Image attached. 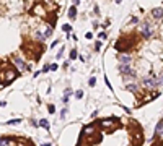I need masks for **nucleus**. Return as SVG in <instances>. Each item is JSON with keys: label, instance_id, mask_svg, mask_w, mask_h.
I'll return each mask as SVG.
<instances>
[{"label": "nucleus", "instance_id": "nucleus-1", "mask_svg": "<svg viewBox=\"0 0 163 146\" xmlns=\"http://www.w3.org/2000/svg\"><path fill=\"white\" fill-rule=\"evenodd\" d=\"M136 44H139V37L136 36V33H129V34H124L117 39L116 44H114V49L119 50V52L127 54L131 49L136 47Z\"/></svg>", "mask_w": 163, "mask_h": 146}, {"label": "nucleus", "instance_id": "nucleus-2", "mask_svg": "<svg viewBox=\"0 0 163 146\" xmlns=\"http://www.w3.org/2000/svg\"><path fill=\"white\" fill-rule=\"evenodd\" d=\"M16 76H18V70L15 67L7 65L5 68V63H0V80L3 85H10L13 80H16Z\"/></svg>", "mask_w": 163, "mask_h": 146}, {"label": "nucleus", "instance_id": "nucleus-3", "mask_svg": "<svg viewBox=\"0 0 163 146\" xmlns=\"http://www.w3.org/2000/svg\"><path fill=\"white\" fill-rule=\"evenodd\" d=\"M140 34H142V37H144V39L153 37L155 29H153V26L150 24V21H144V23L140 24Z\"/></svg>", "mask_w": 163, "mask_h": 146}, {"label": "nucleus", "instance_id": "nucleus-4", "mask_svg": "<svg viewBox=\"0 0 163 146\" xmlns=\"http://www.w3.org/2000/svg\"><path fill=\"white\" fill-rule=\"evenodd\" d=\"M155 78H157L155 73H150V75H147V76L142 80V86H144L145 89H153V88H157Z\"/></svg>", "mask_w": 163, "mask_h": 146}, {"label": "nucleus", "instance_id": "nucleus-5", "mask_svg": "<svg viewBox=\"0 0 163 146\" xmlns=\"http://www.w3.org/2000/svg\"><path fill=\"white\" fill-rule=\"evenodd\" d=\"M12 63L15 65V68H16V70H20V72H25V70H31V67L26 65V63H25V60H23L21 57H18V55L12 58Z\"/></svg>", "mask_w": 163, "mask_h": 146}, {"label": "nucleus", "instance_id": "nucleus-6", "mask_svg": "<svg viewBox=\"0 0 163 146\" xmlns=\"http://www.w3.org/2000/svg\"><path fill=\"white\" fill-rule=\"evenodd\" d=\"M117 60H119L121 65H131L132 63V55L131 54H124V52H119Z\"/></svg>", "mask_w": 163, "mask_h": 146}, {"label": "nucleus", "instance_id": "nucleus-7", "mask_svg": "<svg viewBox=\"0 0 163 146\" xmlns=\"http://www.w3.org/2000/svg\"><path fill=\"white\" fill-rule=\"evenodd\" d=\"M117 68H119V73L122 75V76H127V75H131V73L134 72L131 65H121V63H119V67H117Z\"/></svg>", "mask_w": 163, "mask_h": 146}, {"label": "nucleus", "instance_id": "nucleus-8", "mask_svg": "<svg viewBox=\"0 0 163 146\" xmlns=\"http://www.w3.org/2000/svg\"><path fill=\"white\" fill-rule=\"evenodd\" d=\"M150 15H152V18H155V19H162V16H163V8H162V7L152 8Z\"/></svg>", "mask_w": 163, "mask_h": 146}, {"label": "nucleus", "instance_id": "nucleus-9", "mask_svg": "<svg viewBox=\"0 0 163 146\" xmlns=\"http://www.w3.org/2000/svg\"><path fill=\"white\" fill-rule=\"evenodd\" d=\"M77 15H78V10H77V7L75 5H72V7L69 8V12H67V16H69L72 21H74L75 18H77Z\"/></svg>", "mask_w": 163, "mask_h": 146}, {"label": "nucleus", "instance_id": "nucleus-10", "mask_svg": "<svg viewBox=\"0 0 163 146\" xmlns=\"http://www.w3.org/2000/svg\"><path fill=\"white\" fill-rule=\"evenodd\" d=\"M33 39H34V41H38V42L46 41V37H44V34L41 33V31H34V33H33Z\"/></svg>", "mask_w": 163, "mask_h": 146}, {"label": "nucleus", "instance_id": "nucleus-11", "mask_svg": "<svg viewBox=\"0 0 163 146\" xmlns=\"http://www.w3.org/2000/svg\"><path fill=\"white\" fill-rule=\"evenodd\" d=\"M162 131H163V120H160L158 122V125H157V128H155V133H153V138H158L160 135H162Z\"/></svg>", "mask_w": 163, "mask_h": 146}, {"label": "nucleus", "instance_id": "nucleus-12", "mask_svg": "<svg viewBox=\"0 0 163 146\" xmlns=\"http://www.w3.org/2000/svg\"><path fill=\"white\" fill-rule=\"evenodd\" d=\"M100 125H101V127H105V128H109V127H113V125H114V120L113 119H103L100 122Z\"/></svg>", "mask_w": 163, "mask_h": 146}, {"label": "nucleus", "instance_id": "nucleus-13", "mask_svg": "<svg viewBox=\"0 0 163 146\" xmlns=\"http://www.w3.org/2000/svg\"><path fill=\"white\" fill-rule=\"evenodd\" d=\"M38 125H39V127H43V128H46V130H51V123H49V122H47V120H46V119H43V120H39V122H38Z\"/></svg>", "mask_w": 163, "mask_h": 146}, {"label": "nucleus", "instance_id": "nucleus-14", "mask_svg": "<svg viewBox=\"0 0 163 146\" xmlns=\"http://www.w3.org/2000/svg\"><path fill=\"white\" fill-rule=\"evenodd\" d=\"M52 33H54V28H51V26H47L46 28V29H44V33H43V34H44V37H51V36H52Z\"/></svg>", "mask_w": 163, "mask_h": 146}, {"label": "nucleus", "instance_id": "nucleus-15", "mask_svg": "<svg viewBox=\"0 0 163 146\" xmlns=\"http://www.w3.org/2000/svg\"><path fill=\"white\" fill-rule=\"evenodd\" d=\"M78 57V52L75 47H72V50H70V54H69V60H75V58Z\"/></svg>", "mask_w": 163, "mask_h": 146}, {"label": "nucleus", "instance_id": "nucleus-16", "mask_svg": "<svg viewBox=\"0 0 163 146\" xmlns=\"http://www.w3.org/2000/svg\"><path fill=\"white\" fill-rule=\"evenodd\" d=\"M10 138H7V136H2L0 138V146H10Z\"/></svg>", "mask_w": 163, "mask_h": 146}, {"label": "nucleus", "instance_id": "nucleus-17", "mask_svg": "<svg viewBox=\"0 0 163 146\" xmlns=\"http://www.w3.org/2000/svg\"><path fill=\"white\" fill-rule=\"evenodd\" d=\"M101 47H103V42H101V41H96V42L93 44V50H95V52H100Z\"/></svg>", "mask_w": 163, "mask_h": 146}, {"label": "nucleus", "instance_id": "nucleus-18", "mask_svg": "<svg viewBox=\"0 0 163 146\" xmlns=\"http://www.w3.org/2000/svg\"><path fill=\"white\" fill-rule=\"evenodd\" d=\"M126 89H127V91H132V92H137V85L136 83H131V85L126 86Z\"/></svg>", "mask_w": 163, "mask_h": 146}, {"label": "nucleus", "instance_id": "nucleus-19", "mask_svg": "<svg viewBox=\"0 0 163 146\" xmlns=\"http://www.w3.org/2000/svg\"><path fill=\"white\" fill-rule=\"evenodd\" d=\"M155 83H157V86H162L163 85V73H160L158 76L155 78Z\"/></svg>", "mask_w": 163, "mask_h": 146}, {"label": "nucleus", "instance_id": "nucleus-20", "mask_svg": "<svg viewBox=\"0 0 163 146\" xmlns=\"http://www.w3.org/2000/svg\"><path fill=\"white\" fill-rule=\"evenodd\" d=\"M62 31H64V33H67V34H69V33H72V26H70L69 23H65V24H64V26H62Z\"/></svg>", "mask_w": 163, "mask_h": 146}, {"label": "nucleus", "instance_id": "nucleus-21", "mask_svg": "<svg viewBox=\"0 0 163 146\" xmlns=\"http://www.w3.org/2000/svg\"><path fill=\"white\" fill-rule=\"evenodd\" d=\"M64 52H65V47H60V49H59V52H57V55H55V58H62V55H64Z\"/></svg>", "mask_w": 163, "mask_h": 146}, {"label": "nucleus", "instance_id": "nucleus-22", "mask_svg": "<svg viewBox=\"0 0 163 146\" xmlns=\"http://www.w3.org/2000/svg\"><path fill=\"white\" fill-rule=\"evenodd\" d=\"M20 122H21V119H13V120H8L7 125H16V123H20Z\"/></svg>", "mask_w": 163, "mask_h": 146}, {"label": "nucleus", "instance_id": "nucleus-23", "mask_svg": "<svg viewBox=\"0 0 163 146\" xmlns=\"http://www.w3.org/2000/svg\"><path fill=\"white\" fill-rule=\"evenodd\" d=\"M98 37H100V39H103V41H105V39L108 37V33H106V31H101V33H98Z\"/></svg>", "mask_w": 163, "mask_h": 146}, {"label": "nucleus", "instance_id": "nucleus-24", "mask_svg": "<svg viewBox=\"0 0 163 146\" xmlns=\"http://www.w3.org/2000/svg\"><path fill=\"white\" fill-rule=\"evenodd\" d=\"M47 110H49V114H54V112H55V106H54V104H49V106H47Z\"/></svg>", "mask_w": 163, "mask_h": 146}, {"label": "nucleus", "instance_id": "nucleus-25", "mask_svg": "<svg viewBox=\"0 0 163 146\" xmlns=\"http://www.w3.org/2000/svg\"><path fill=\"white\" fill-rule=\"evenodd\" d=\"M88 85H90V86H95V85H96V78H95V76H90Z\"/></svg>", "mask_w": 163, "mask_h": 146}, {"label": "nucleus", "instance_id": "nucleus-26", "mask_svg": "<svg viewBox=\"0 0 163 146\" xmlns=\"http://www.w3.org/2000/svg\"><path fill=\"white\" fill-rule=\"evenodd\" d=\"M75 97H77V99H82V97H83V91H82V89L75 91Z\"/></svg>", "mask_w": 163, "mask_h": 146}, {"label": "nucleus", "instance_id": "nucleus-27", "mask_svg": "<svg viewBox=\"0 0 163 146\" xmlns=\"http://www.w3.org/2000/svg\"><path fill=\"white\" fill-rule=\"evenodd\" d=\"M70 94H72V88H67L65 91H64V96H67V97H70Z\"/></svg>", "mask_w": 163, "mask_h": 146}, {"label": "nucleus", "instance_id": "nucleus-28", "mask_svg": "<svg viewBox=\"0 0 163 146\" xmlns=\"http://www.w3.org/2000/svg\"><path fill=\"white\" fill-rule=\"evenodd\" d=\"M67 112H69V110H67V109H62V110H60V119H65V115H67Z\"/></svg>", "mask_w": 163, "mask_h": 146}, {"label": "nucleus", "instance_id": "nucleus-29", "mask_svg": "<svg viewBox=\"0 0 163 146\" xmlns=\"http://www.w3.org/2000/svg\"><path fill=\"white\" fill-rule=\"evenodd\" d=\"M139 23V18H137V16H132L131 18V24H137Z\"/></svg>", "mask_w": 163, "mask_h": 146}, {"label": "nucleus", "instance_id": "nucleus-30", "mask_svg": "<svg viewBox=\"0 0 163 146\" xmlns=\"http://www.w3.org/2000/svg\"><path fill=\"white\" fill-rule=\"evenodd\" d=\"M49 68L52 70V72H55V70H57L59 67H57V63H51V65H49Z\"/></svg>", "mask_w": 163, "mask_h": 146}, {"label": "nucleus", "instance_id": "nucleus-31", "mask_svg": "<svg viewBox=\"0 0 163 146\" xmlns=\"http://www.w3.org/2000/svg\"><path fill=\"white\" fill-rule=\"evenodd\" d=\"M49 70H51V68H49V65H47V63H46V65L43 67V72H41V73H47V72H49Z\"/></svg>", "mask_w": 163, "mask_h": 146}, {"label": "nucleus", "instance_id": "nucleus-32", "mask_svg": "<svg viewBox=\"0 0 163 146\" xmlns=\"http://www.w3.org/2000/svg\"><path fill=\"white\" fill-rule=\"evenodd\" d=\"M93 12L96 13L98 16H100V7H98V5H95V7H93Z\"/></svg>", "mask_w": 163, "mask_h": 146}, {"label": "nucleus", "instance_id": "nucleus-33", "mask_svg": "<svg viewBox=\"0 0 163 146\" xmlns=\"http://www.w3.org/2000/svg\"><path fill=\"white\" fill-rule=\"evenodd\" d=\"M57 44H59V39H55L54 42L51 44V47H49V49H54V47H55V46H57Z\"/></svg>", "mask_w": 163, "mask_h": 146}, {"label": "nucleus", "instance_id": "nucleus-34", "mask_svg": "<svg viewBox=\"0 0 163 146\" xmlns=\"http://www.w3.org/2000/svg\"><path fill=\"white\" fill-rule=\"evenodd\" d=\"M85 37H86V39H93V33H86Z\"/></svg>", "mask_w": 163, "mask_h": 146}, {"label": "nucleus", "instance_id": "nucleus-35", "mask_svg": "<svg viewBox=\"0 0 163 146\" xmlns=\"http://www.w3.org/2000/svg\"><path fill=\"white\" fill-rule=\"evenodd\" d=\"M91 24H93V29H98V26H100V23H98V21H93Z\"/></svg>", "mask_w": 163, "mask_h": 146}, {"label": "nucleus", "instance_id": "nucleus-36", "mask_svg": "<svg viewBox=\"0 0 163 146\" xmlns=\"http://www.w3.org/2000/svg\"><path fill=\"white\" fill-rule=\"evenodd\" d=\"M69 65H70V60H65V62H64V68H69Z\"/></svg>", "mask_w": 163, "mask_h": 146}, {"label": "nucleus", "instance_id": "nucleus-37", "mask_svg": "<svg viewBox=\"0 0 163 146\" xmlns=\"http://www.w3.org/2000/svg\"><path fill=\"white\" fill-rule=\"evenodd\" d=\"M69 99H70V97H67V96H64V97H62V102H64V104H67V102H69Z\"/></svg>", "mask_w": 163, "mask_h": 146}, {"label": "nucleus", "instance_id": "nucleus-38", "mask_svg": "<svg viewBox=\"0 0 163 146\" xmlns=\"http://www.w3.org/2000/svg\"><path fill=\"white\" fill-rule=\"evenodd\" d=\"M77 58H80V62H83V63H85V55H78Z\"/></svg>", "mask_w": 163, "mask_h": 146}, {"label": "nucleus", "instance_id": "nucleus-39", "mask_svg": "<svg viewBox=\"0 0 163 146\" xmlns=\"http://www.w3.org/2000/svg\"><path fill=\"white\" fill-rule=\"evenodd\" d=\"M31 125H33V127H39V125H38V122H36V120H31Z\"/></svg>", "mask_w": 163, "mask_h": 146}, {"label": "nucleus", "instance_id": "nucleus-40", "mask_svg": "<svg viewBox=\"0 0 163 146\" xmlns=\"http://www.w3.org/2000/svg\"><path fill=\"white\" fill-rule=\"evenodd\" d=\"M72 3H74V5H75V7H77V5H78V3H80V0H72Z\"/></svg>", "mask_w": 163, "mask_h": 146}, {"label": "nucleus", "instance_id": "nucleus-41", "mask_svg": "<svg viewBox=\"0 0 163 146\" xmlns=\"http://www.w3.org/2000/svg\"><path fill=\"white\" fill-rule=\"evenodd\" d=\"M41 146H51V143H44V145H41Z\"/></svg>", "mask_w": 163, "mask_h": 146}, {"label": "nucleus", "instance_id": "nucleus-42", "mask_svg": "<svg viewBox=\"0 0 163 146\" xmlns=\"http://www.w3.org/2000/svg\"><path fill=\"white\" fill-rule=\"evenodd\" d=\"M116 3H122V0H116Z\"/></svg>", "mask_w": 163, "mask_h": 146}, {"label": "nucleus", "instance_id": "nucleus-43", "mask_svg": "<svg viewBox=\"0 0 163 146\" xmlns=\"http://www.w3.org/2000/svg\"><path fill=\"white\" fill-rule=\"evenodd\" d=\"M162 21H163V16H162Z\"/></svg>", "mask_w": 163, "mask_h": 146}]
</instances>
